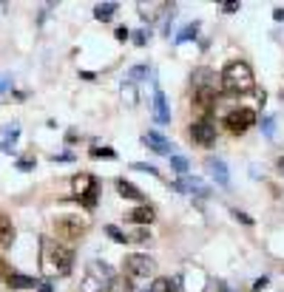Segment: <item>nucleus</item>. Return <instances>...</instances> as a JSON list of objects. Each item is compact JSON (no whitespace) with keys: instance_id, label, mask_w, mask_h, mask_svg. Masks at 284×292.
<instances>
[{"instance_id":"nucleus-33","label":"nucleus","mask_w":284,"mask_h":292,"mask_svg":"<svg viewBox=\"0 0 284 292\" xmlns=\"http://www.w3.org/2000/svg\"><path fill=\"white\" fill-rule=\"evenodd\" d=\"M222 9L228 14H233V12H239V3H233V0H230V3H222Z\"/></svg>"},{"instance_id":"nucleus-26","label":"nucleus","mask_w":284,"mask_h":292,"mask_svg":"<svg viewBox=\"0 0 284 292\" xmlns=\"http://www.w3.org/2000/svg\"><path fill=\"white\" fill-rule=\"evenodd\" d=\"M171 168L179 173V176H185L188 173V159L185 156H171Z\"/></svg>"},{"instance_id":"nucleus-25","label":"nucleus","mask_w":284,"mask_h":292,"mask_svg":"<svg viewBox=\"0 0 284 292\" xmlns=\"http://www.w3.org/2000/svg\"><path fill=\"white\" fill-rule=\"evenodd\" d=\"M105 233H108V236H111V241H117V244H125V241H128V236H125V233L119 230L117 224H108V227H105Z\"/></svg>"},{"instance_id":"nucleus-3","label":"nucleus","mask_w":284,"mask_h":292,"mask_svg":"<svg viewBox=\"0 0 284 292\" xmlns=\"http://www.w3.org/2000/svg\"><path fill=\"white\" fill-rule=\"evenodd\" d=\"M91 227V219L88 216H77V213H66L60 216V219H54V233L60 238H68V241H74V238H80L83 233Z\"/></svg>"},{"instance_id":"nucleus-6","label":"nucleus","mask_w":284,"mask_h":292,"mask_svg":"<svg viewBox=\"0 0 284 292\" xmlns=\"http://www.w3.org/2000/svg\"><path fill=\"white\" fill-rule=\"evenodd\" d=\"M123 269H125V275H128L131 281H134V278H151V275H154V269H156V264H154V258H151V256L131 253V256H125Z\"/></svg>"},{"instance_id":"nucleus-38","label":"nucleus","mask_w":284,"mask_h":292,"mask_svg":"<svg viewBox=\"0 0 284 292\" xmlns=\"http://www.w3.org/2000/svg\"><path fill=\"white\" fill-rule=\"evenodd\" d=\"M273 20H284V9H281V6L273 9Z\"/></svg>"},{"instance_id":"nucleus-37","label":"nucleus","mask_w":284,"mask_h":292,"mask_svg":"<svg viewBox=\"0 0 284 292\" xmlns=\"http://www.w3.org/2000/svg\"><path fill=\"white\" fill-rule=\"evenodd\" d=\"M265 286H267V278H259V281H256V284H253V292H261V289H265Z\"/></svg>"},{"instance_id":"nucleus-35","label":"nucleus","mask_w":284,"mask_h":292,"mask_svg":"<svg viewBox=\"0 0 284 292\" xmlns=\"http://www.w3.org/2000/svg\"><path fill=\"white\" fill-rule=\"evenodd\" d=\"M114 37H117L119 43H123V40H128V29H125V26H123V29H117V31H114Z\"/></svg>"},{"instance_id":"nucleus-27","label":"nucleus","mask_w":284,"mask_h":292,"mask_svg":"<svg viewBox=\"0 0 284 292\" xmlns=\"http://www.w3.org/2000/svg\"><path fill=\"white\" fill-rule=\"evenodd\" d=\"M142 77H148V66H134L128 71V82H139Z\"/></svg>"},{"instance_id":"nucleus-15","label":"nucleus","mask_w":284,"mask_h":292,"mask_svg":"<svg viewBox=\"0 0 284 292\" xmlns=\"http://www.w3.org/2000/svg\"><path fill=\"white\" fill-rule=\"evenodd\" d=\"M173 190H179V193H193V190H196L199 196H208V187H205L199 179H191V176H182V182L173 184Z\"/></svg>"},{"instance_id":"nucleus-1","label":"nucleus","mask_w":284,"mask_h":292,"mask_svg":"<svg viewBox=\"0 0 284 292\" xmlns=\"http://www.w3.org/2000/svg\"><path fill=\"white\" fill-rule=\"evenodd\" d=\"M219 79H222V88L230 94H247V91H253V86H256V74L250 68V62H245V60H230L222 68V77Z\"/></svg>"},{"instance_id":"nucleus-14","label":"nucleus","mask_w":284,"mask_h":292,"mask_svg":"<svg viewBox=\"0 0 284 292\" xmlns=\"http://www.w3.org/2000/svg\"><path fill=\"white\" fill-rule=\"evenodd\" d=\"M128 219L134 221L136 227H145V224H151V221L156 219V213H154V207L151 204H139V207H134L128 213Z\"/></svg>"},{"instance_id":"nucleus-16","label":"nucleus","mask_w":284,"mask_h":292,"mask_svg":"<svg viewBox=\"0 0 284 292\" xmlns=\"http://www.w3.org/2000/svg\"><path fill=\"white\" fill-rule=\"evenodd\" d=\"M6 284L12 289H31V286H40V281H34L31 275H20V273H9L6 275Z\"/></svg>"},{"instance_id":"nucleus-32","label":"nucleus","mask_w":284,"mask_h":292,"mask_svg":"<svg viewBox=\"0 0 284 292\" xmlns=\"http://www.w3.org/2000/svg\"><path fill=\"white\" fill-rule=\"evenodd\" d=\"M31 168H34V159H20V162H17V171H31Z\"/></svg>"},{"instance_id":"nucleus-22","label":"nucleus","mask_w":284,"mask_h":292,"mask_svg":"<svg viewBox=\"0 0 284 292\" xmlns=\"http://www.w3.org/2000/svg\"><path fill=\"white\" fill-rule=\"evenodd\" d=\"M173 284H176V281H171V278H154V284L148 286V292H171Z\"/></svg>"},{"instance_id":"nucleus-2","label":"nucleus","mask_w":284,"mask_h":292,"mask_svg":"<svg viewBox=\"0 0 284 292\" xmlns=\"http://www.w3.org/2000/svg\"><path fill=\"white\" fill-rule=\"evenodd\" d=\"M71 264H74V253H71V249L43 238V275L46 278L68 275L71 273Z\"/></svg>"},{"instance_id":"nucleus-24","label":"nucleus","mask_w":284,"mask_h":292,"mask_svg":"<svg viewBox=\"0 0 284 292\" xmlns=\"http://www.w3.org/2000/svg\"><path fill=\"white\" fill-rule=\"evenodd\" d=\"M151 238V230L148 227H134V230H131V236H128V241H148Z\"/></svg>"},{"instance_id":"nucleus-30","label":"nucleus","mask_w":284,"mask_h":292,"mask_svg":"<svg viewBox=\"0 0 284 292\" xmlns=\"http://www.w3.org/2000/svg\"><path fill=\"white\" fill-rule=\"evenodd\" d=\"M134 171H142V173H151V176H159V171H156L154 164H145V162H136Z\"/></svg>"},{"instance_id":"nucleus-4","label":"nucleus","mask_w":284,"mask_h":292,"mask_svg":"<svg viewBox=\"0 0 284 292\" xmlns=\"http://www.w3.org/2000/svg\"><path fill=\"white\" fill-rule=\"evenodd\" d=\"M71 193H74V199H80L83 204L91 210L94 204H97V193H99V182L91 176V173H77L74 179H71Z\"/></svg>"},{"instance_id":"nucleus-9","label":"nucleus","mask_w":284,"mask_h":292,"mask_svg":"<svg viewBox=\"0 0 284 292\" xmlns=\"http://www.w3.org/2000/svg\"><path fill=\"white\" fill-rule=\"evenodd\" d=\"M205 168H208L210 179L219 184V187H230V173H228V164L222 162L219 156H208L205 159Z\"/></svg>"},{"instance_id":"nucleus-36","label":"nucleus","mask_w":284,"mask_h":292,"mask_svg":"<svg viewBox=\"0 0 284 292\" xmlns=\"http://www.w3.org/2000/svg\"><path fill=\"white\" fill-rule=\"evenodd\" d=\"M9 86H12V77H0V94L6 91Z\"/></svg>"},{"instance_id":"nucleus-19","label":"nucleus","mask_w":284,"mask_h":292,"mask_svg":"<svg viewBox=\"0 0 284 292\" xmlns=\"http://www.w3.org/2000/svg\"><path fill=\"white\" fill-rule=\"evenodd\" d=\"M12 241H14V224L9 216L0 213V247H12Z\"/></svg>"},{"instance_id":"nucleus-7","label":"nucleus","mask_w":284,"mask_h":292,"mask_svg":"<svg viewBox=\"0 0 284 292\" xmlns=\"http://www.w3.org/2000/svg\"><path fill=\"white\" fill-rule=\"evenodd\" d=\"M225 125H228L230 134H245L256 125V111L253 108H236L225 116Z\"/></svg>"},{"instance_id":"nucleus-34","label":"nucleus","mask_w":284,"mask_h":292,"mask_svg":"<svg viewBox=\"0 0 284 292\" xmlns=\"http://www.w3.org/2000/svg\"><path fill=\"white\" fill-rule=\"evenodd\" d=\"M233 216L241 221V224H253V219H250V216H245V213H239V210H233Z\"/></svg>"},{"instance_id":"nucleus-20","label":"nucleus","mask_w":284,"mask_h":292,"mask_svg":"<svg viewBox=\"0 0 284 292\" xmlns=\"http://www.w3.org/2000/svg\"><path fill=\"white\" fill-rule=\"evenodd\" d=\"M114 12H117V3H99V6H94V17L103 20V23H108L114 17Z\"/></svg>"},{"instance_id":"nucleus-29","label":"nucleus","mask_w":284,"mask_h":292,"mask_svg":"<svg viewBox=\"0 0 284 292\" xmlns=\"http://www.w3.org/2000/svg\"><path fill=\"white\" fill-rule=\"evenodd\" d=\"M261 131H265V136H273V134H276V119L267 116V119L261 122Z\"/></svg>"},{"instance_id":"nucleus-40","label":"nucleus","mask_w":284,"mask_h":292,"mask_svg":"<svg viewBox=\"0 0 284 292\" xmlns=\"http://www.w3.org/2000/svg\"><path fill=\"white\" fill-rule=\"evenodd\" d=\"M171 292H182V289H179V284H173V289H171Z\"/></svg>"},{"instance_id":"nucleus-13","label":"nucleus","mask_w":284,"mask_h":292,"mask_svg":"<svg viewBox=\"0 0 284 292\" xmlns=\"http://www.w3.org/2000/svg\"><path fill=\"white\" fill-rule=\"evenodd\" d=\"M193 86L199 88H213V91H219V86H222V79H216V71H210V68H196L193 71Z\"/></svg>"},{"instance_id":"nucleus-21","label":"nucleus","mask_w":284,"mask_h":292,"mask_svg":"<svg viewBox=\"0 0 284 292\" xmlns=\"http://www.w3.org/2000/svg\"><path fill=\"white\" fill-rule=\"evenodd\" d=\"M119 94H123V102L131 105V108H134L136 99H139V97H136V82H123V91H119Z\"/></svg>"},{"instance_id":"nucleus-18","label":"nucleus","mask_w":284,"mask_h":292,"mask_svg":"<svg viewBox=\"0 0 284 292\" xmlns=\"http://www.w3.org/2000/svg\"><path fill=\"white\" fill-rule=\"evenodd\" d=\"M117 190H119V196H123V199H131V201H142V199H145V193H142L136 184L125 182V179H117Z\"/></svg>"},{"instance_id":"nucleus-8","label":"nucleus","mask_w":284,"mask_h":292,"mask_svg":"<svg viewBox=\"0 0 284 292\" xmlns=\"http://www.w3.org/2000/svg\"><path fill=\"white\" fill-rule=\"evenodd\" d=\"M191 136H193V142H196V145L210 148L213 142H216V125H213L208 116H202V119H196L191 125Z\"/></svg>"},{"instance_id":"nucleus-39","label":"nucleus","mask_w":284,"mask_h":292,"mask_svg":"<svg viewBox=\"0 0 284 292\" xmlns=\"http://www.w3.org/2000/svg\"><path fill=\"white\" fill-rule=\"evenodd\" d=\"M40 292H51V284H49V281H40Z\"/></svg>"},{"instance_id":"nucleus-17","label":"nucleus","mask_w":284,"mask_h":292,"mask_svg":"<svg viewBox=\"0 0 284 292\" xmlns=\"http://www.w3.org/2000/svg\"><path fill=\"white\" fill-rule=\"evenodd\" d=\"M105 292H136V286L128 275H114V278L108 281V286H105Z\"/></svg>"},{"instance_id":"nucleus-5","label":"nucleus","mask_w":284,"mask_h":292,"mask_svg":"<svg viewBox=\"0 0 284 292\" xmlns=\"http://www.w3.org/2000/svg\"><path fill=\"white\" fill-rule=\"evenodd\" d=\"M114 278L108 264L91 261L86 267V278H83V292H103V286H108V281Z\"/></svg>"},{"instance_id":"nucleus-28","label":"nucleus","mask_w":284,"mask_h":292,"mask_svg":"<svg viewBox=\"0 0 284 292\" xmlns=\"http://www.w3.org/2000/svg\"><path fill=\"white\" fill-rule=\"evenodd\" d=\"M91 156H94V159H99V156L114 159V156H117V151H111V148H91Z\"/></svg>"},{"instance_id":"nucleus-31","label":"nucleus","mask_w":284,"mask_h":292,"mask_svg":"<svg viewBox=\"0 0 284 292\" xmlns=\"http://www.w3.org/2000/svg\"><path fill=\"white\" fill-rule=\"evenodd\" d=\"M148 37H151V31L139 29V31H136V37H134V43H136V46H145V43H148Z\"/></svg>"},{"instance_id":"nucleus-11","label":"nucleus","mask_w":284,"mask_h":292,"mask_svg":"<svg viewBox=\"0 0 284 292\" xmlns=\"http://www.w3.org/2000/svg\"><path fill=\"white\" fill-rule=\"evenodd\" d=\"M142 145L151 148V151L159 153V156H171V142L162 134H156V131H145V134H142Z\"/></svg>"},{"instance_id":"nucleus-10","label":"nucleus","mask_w":284,"mask_h":292,"mask_svg":"<svg viewBox=\"0 0 284 292\" xmlns=\"http://www.w3.org/2000/svg\"><path fill=\"white\" fill-rule=\"evenodd\" d=\"M154 119L159 122V125H168V122H171V108H168L165 91L159 88V82H154Z\"/></svg>"},{"instance_id":"nucleus-12","label":"nucleus","mask_w":284,"mask_h":292,"mask_svg":"<svg viewBox=\"0 0 284 292\" xmlns=\"http://www.w3.org/2000/svg\"><path fill=\"white\" fill-rule=\"evenodd\" d=\"M213 105H216V91H213V88H199V91L193 94V108H196L199 114H210Z\"/></svg>"},{"instance_id":"nucleus-23","label":"nucleus","mask_w":284,"mask_h":292,"mask_svg":"<svg viewBox=\"0 0 284 292\" xmlns=\"http://www.w3.org/2000/svg\"><path fill=\"white\" fill-rule=\"evenodd\" d=\"M196 31H199V23H191V26H185V29L176 34V43H188V40H193L196 37Z\"/></svg>"}]
</instances>
